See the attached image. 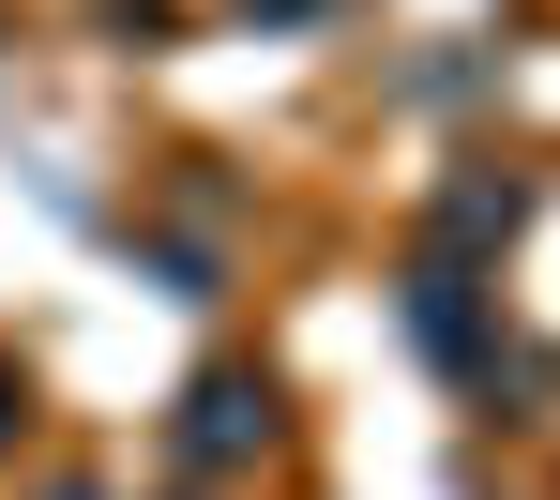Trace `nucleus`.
Listing matches in <instances>:
<instances>
[{
	"label": "nucleus",
	"mask_w": 560,
	"mask_h": 500,
	"mask_svg": "<svg viewBox=\"0 0 560 500\" xmlns=\"http://www.w3.org/2000/svg\"><path fill=\"white\" fill-rule=\"evenodd\" d=\"M167 455H183L197 486L258 470V455H273V380H258V364H212V380H183V425H167Z\"/></svg>",
	"instance_id": "1"
},
{
	"label": "nucleus",
	"mask_w": 560,
	"mask_h": 500,
	"mask_svg": "<svg viewBox=\"0 0 560 500\" xmlns=\"http://www.w3.org/2000/svg\"><path fill=\"white\" fill-rule=\"evenodd\" d=\"M15 425H31V380H15V364H0V440H15Z\"/></svg>",
	"instance_id": "2"
},
{
	"label": "nucleus",
	"mask_w": 560,
	"mask_h": 500,
	"mask_svg": "<svg viewBox=\"0 0 560 500\" xmlns=\"http://www.w3.org/2000/svg\"><path fill=\"white\" fill-rule=\"evenodd\" d=\"M31 500H106V486H77V470H61V486H31Z\"/></svg>",
	"instance_id": "3"
},
{
	"label": "nucleus",
	"mask_w": 560,
	"mask_h": 500,
	"mask_svg": "<svg viewBox=\"0 0 560 500\" xmlns=\"http://www.w3.org/2000/svg\"><path fill=\"white\" fill-rule=\"evenodd\" d=\"M197 500H212V486H197Z\"/></svg>",
	"instance_id": "4"
}]
</instances>
